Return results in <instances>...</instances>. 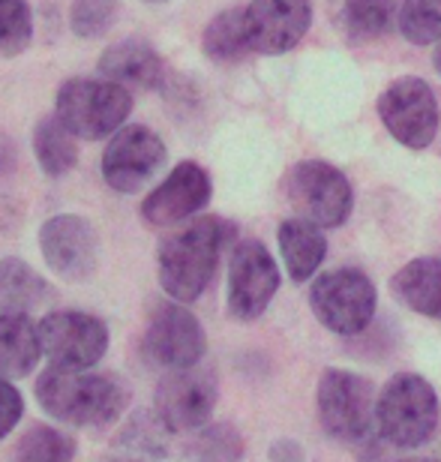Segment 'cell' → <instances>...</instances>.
<instances>
[{
    "mask_svg": "<svg viewBox=\"0 0 441 462\" xmlns=\"http://www.w3.org/2000/svg\"><path fill=\"white\" fill-rule=\"evenodd\" d=\"M234 226L223 217H198L169 231L156 249V273L171 300H198L216 273L219 255L232 244Z\"/></svg>",
    "mask_w": 441,
    "mask_h": 462,
    "instance_id": "obj_1",
    "label": "cell"
},
{
    "mask_svg": "<svg viewBox=\"0 0 441 462\" xmlns=\"http://www.w3.org/2000/svg\"><path fill=\"white\" fill-rule=\"evenodd\" d=\"M36 400L49 418L69 427H106L124 414L130 387L112 373L45 366L36 378Z\"/></svg>",
    "mask_w": 441,
    "mask_h": 462,
    "instance_id": "obj_2",
    "label": "cell"
},
{
    "mask_svg": "<svg viewBox=\"0 0 441 462\" xmlns=\"http://www.w3.org/2000/svg\"><path fill=\"white\" fill-rule=\"evenodd\" d=\"M441 409L433 384L424 375L400 373L375 400V430L393 448H420L438 427Z\"/></svg>",
    "mask_w": 441,
    "mask_h": 462,
    "instance_id": "obj_3",
    "label": "cell"
},
{
    "mask_svg": "<svg viewBox=\"0 0 441 462\" xmlns=\"http://www.w3.org/2000/svg\"><path fill=\"white\" fill-rule=\"evenodd\" d=\"M133 112V94L106 79H67L54 97L58 115L76 138L103 142L126 124Z\"/></svg>",
    "mask_w": 441,
    "mask_h": 462,
    "instance_id": "obj_4",
    "label": "cell"
},
{
    "mask_svg": "<svg viewBox=\"0 0 441 462\" xmlns=\"http://www.w3.org/2000/svg\"><path fill=\"white\" fill-rule=\"evenodd\" d=\"M375 303H379L375 285L357 267H336V271L321 273L309 289L312 316L327 330L343 337H354L370 328Z\"/></svg>",
    "mask_w": 441,
    "mask_h": 462,
    "instance_id": "obj_5",
    "label": "cell"
},
{
    "mask_svg": "<svg viewBox=\"0 0 441 462\" xmlns=\"http://www.w3.org/2000/svg\"><path fill=\"white\" fill-rule=\"evenodd\" d=\"M375 400L372 384L363 375L348 369H325L316 387L318 420L330 439L336 441H363L375 427Z\"/></svg>",
    "mask_w": 441,
    "mask_h": 462,
    "instance_id": "obj_6",
    "label": "cell"
},
{
    "mask_svg": "<svg viewBox=\"0 0 441 462\" xmlns=\"http://www.w3.org/2000/svg\"><path fill=\"white\" fill-rule=\"evenodd\" d=\"M286 192L298 217L318 228L343 226L354 208V192L348 178L336 165L321 160L294 165L286 180Z\"/></svg>",
    "mask_w": 441,
    "mask_h": 462,
    "instance_id": "obj_7",
    "label": "cell"
},
{
    "mask_svg": "<svg viewBox=\"0 0 441 462\" xmlns=\"http://www.w3.org/2000/svg\"><path fill=\"white\" fill-rule=\"evenodd\" d=\"M379 117L388 133L411 151H424L438 135V99L424 79L402 76L379 97Z\"/></svg>",
    "mask_w": 441,
    "mask_h": 462,
    "instance_id": "obj_8",
    "label": "cell"
},
{
    "mask_svg": "<svg viewBox=\"0 0 441 462\" xmlns=\"http://www.w3.org/2000/svg\"><path fill=\"white\" fill-rule=\"evenodd\" d=\"M42 351L54 366L90 369L108 348V328L99 316L81 310H54L40 321Z\"/></svg>",
    "mask_w": 441,
    "mask_h": 462,
    "instance_id": "obj_9",
    "label": "cell"
},
{
    "mask_svg": "<svg viewBox=\"0 0 441 462\" xmlns=\"http://www.w3.org/2000/svg\"><path fill=\"white\" fill-rule=\"evenodd\" d=\"M165 162V144L151 126H121L103 151V180L115 192L133 196L156 178Z\"/></svg>",
    "mask_w": 441,
    "mask_h": 462,
    "instance_id": "obj_10",
    "label": "cell"
},
{
    "mask_svg": "<svg viewBox=\"0 0 441 462\" xmlns=\"http://www.w3.org/2000/svg\"><path fill=\"white\" fill-rule=\"evenodd\" d=\"M207 337L201 321L180 303H156L144 330V351L156 366L189 369L205 357Z\"/></svg>",
    "mask_w": 441,
    "mask_h": 462,
    "instance_id": "obj_11",
    "label": "cell"
},
{
    "mask_svg": "<svg viewBox=\"0 0 441 462\" xmlns=\"http://www.w3.org/2000/svg\"><path fill=\"white\" fill-rule=\"evenodd\" d=\"M280 289V267L262 240H241L228 262V312L237 321L259 319Z\"/></svg>",
    "mask_w": 441,
    "mask_h": 462,
    "instance_id": "obj_12",
    "label": "cell"
},
{
    "mask_svg": "<svg viewBox=\"0 0 441 462\" xmlns=\"http://www.w3.org/2000/svg\"><path fill=\"white\" fill-rule=\"evenodd\" d=\"M40 249L45 264L67 282H85L99 267V235L94 223L78 214L45 219L40 228Z\"/></svg>",
    "mask_w": 441,
    "mask_h": 462,
    "instance_id": "obj_13",
    "label": "cell"
},
{
    "mask_svg": "<svg viewBox=\"0 0 441 462\" xmlns=\"http://www.w3.org/2000/svg\"><path fill=\"white\" fill-rule=\"evenodd\" d=\"M216 378L207 369H171L156 384V414L171 432L201 430L210 423V414L216 409Z\"/></svg>",
    "mask_w": 441,
    "mask_h": 462,
    "instance_id": "obj_14",
    "label": "cell"
},
{
    "mask_svg": "<svg viewBox=\"0 0 441 462\" xmlns=\"http://www.w3.org/2000/svg\"><path fill=\"white\" fill-rule=\"evenodd\" d=\"M210 174L198 162L174 165L171 174L142 201V217L147 226L169 228L196 217L210 201Z\"/></svg>",
    "mask_w": 441,
    "mask_h": 462,
    "instance_id": "obj_15",
    "label": "cell"
},
{
    "mask_svg": "<svg viewBox=\"0 0 441 462\" xmlns=\"http://www.w3.org/2000/svg\"><path fill=\"white\" fill-rule=\"evenodd\" d=\"M312 6L309 0H253L246 6L253 51L286 54L309 31Z\"/></svg>",
    "mask_w": 441,
    "mask_h": 462,
    "instance_id": "obj_16",
    "label": "cell"
},
{
    "mask_svg": "<svg viewBox=\"0 0 441 462\" xmlns=\"http://www.w3.org/2000/svg\"><path fill=\"white\" fill-rule=\"evenodd\" d=\"M99 76L133 90H156L165 79L162 58L144 40H121L99 54Z\"/></svg>",
    "mask_w": 441,
    "mask_h": 462,
    "instance_id": "obj_17",
    "label": "cell"
},
{
    "mask_svg": "<svg viewBox=\"0 0 441 462\" xmlns=\"http://www.w3.org/2000/svg\"><path fill=\"white\" fill-rule=\"evenodd\" d=\"M42 355L40 325H33L24 312H0V375H31Z\"/></svg>",
    "mask_w": 441,
    "mask_h": 462,
    "instance_id": "obj_18",
    "label": "cell"
},
{
    "mask_svg": "<svg viewBox=\"0 0 441 462\" xmlns=\"http://www.w3.org/2000/svg\"><path fill=\"white\" fill-rule=\"evenodd\" d=\"M390 289L402 307L427 319H441V258H415L400 267Z\"/></svg>",
    "mask_w": 441,
    "mask_h": 462,
    "instance_id": "obj_19",
    "label": "cell"
},
{
    "mask_svg": "<svg viewBox=\"0 0 441 462\" xmlns=\"http://www.w3.org/2000/svg\"><path fill=\"white\" fill-rule=\"evenodd\" d=\"M277 240H280V253H282V262H286V271L291 280L294 282L312 280L318 264L325 262V255H327V240L321 235V228L307 223V219L294 217L280 226Z\"/></svg>",
    "mask_w": 441,
    "mask_h": 462,
    "instance_id": "obj_20",
    "label": "cell"
},
{
    "mask_svg": "<svg viewBox=\"0 0 441 462\" xmlns=\"http://www.w3.org/2000/svg\"><path fill=\"white\" fill-rule=\"evenodd\" d=\"M54 300V289L15 255L0 258V312H31Z\"/></svg>",
    "mask_w": 441,
    "mask_h": 462,
    "instance_id": "obj_21",
    "label": "cell"
},
{
    "mask_svg": "<svg viewBox=\"0 0 441 462\" xmlns=\"http://www.w3.org/2000/svg\"><path fill=\"white\" fill-rule=\"evenodd\" d=\"M201 51L214 63H237L253 51L250 24H246V9H223L210 18V24L201 33Z\"/></svg>",
    "mask_w": 441,
    "mask_h": 462,
    "instance_id": "obj_22",
    "label": "cell"
},
{
    "mask_svg": "<svg viewBox=\"0 0 441 462\" xmlns=\"http://www.w3.org/2000/svg\"><path fill=\"white\" fill-rule=\"evenodd\" d=\"M33 156L42 174H49V178H63L76 169L78 142L58 115L42 117L33 126Z\"/></svg>",
    "mask_w": 441,
    "mask_h": 462,
    "instance_id": "obj_23",
    "label": "cell"
},
{
    "mask_svg": "<svg viewBox=\"0 0 441 462\" xmlns=\"http://www.w3.org/2000/svg\"><path fill=\"white\" fill-rule=\"evenodd\" d=\"M400 0H345L343 4V27L348 40L372 42L390 33L393 18H400Z\"/></svg>",
    "mask_w": 441,
    "mask_h": 462,
    "instance_id": "obj_24",
    "label": "cell"
},
{
    "mask_svg": "<svg viewBox=\"0 0 441 462\" xmlns=\"http://www.w3.org/2000/svg\"><path fill=\"white\" fill-rule=\"evenodd\" d=\"M76 441L54 427H31L18 439L13 462H72Z\"/></svg>",
    "mask_w": 441,
    "mask_h": 462,
    "instance_id": "obj_25",
    "label": "cell"
},
{
    "mask_svg": "<svg viewBox=\"0 0 441 462\" xmlns=\"http://www.w3.org/2000/svg\"><path fill=\"white\" fill-rule=\"evenodd\" d=\"M243 439L232 423H207L189 445L192 462H241Z\"/></svg>",
    "mask_w": 441,
    "mask_h": 462,
    "instance_id": "obj_26",
    "label": "cell"
},
{
    "mask_svg": "<svg viewBox=\"0 0 441 462\" xmlns=\"http://www.w3.org/2000/svg\"><path fill=\"white\" fill-rule=\"evenodd\" d=\"M33 40V13L27 0H0V58H18Z\"/></svg>",
    "mask_w": 441,
    "mask_h": 462,
    "instance_id": "obj_27",
    "label": "cell"
},
{
    "mask_svg": "<svg viewBox=\"0 0 441 462\" xmlns=\"http://www.w3.org/2000/svg\"><path fill=\"white\" fill-rule=\"evenodd\" d=\"M400 33L411 45H429L441 40V0H402Z\"/></svg>",
    "mask_w": 441,
    "mask_h": 462,
    "instance_id": "obj_28",
    "label": "cell"
},
{
    "mask_svg": "<svg viewBox=\"0 0 441 462\" xmlns=\"http://www.w3.org/2000/svg\"><path fill=\"white\" fill-rule=\"evenodd\" d=\"M169 427L160 420V414L151 411H139L135 418L126 423V430L121 432V445L126 454L133 457H160L165 454V436H169Z\"/></svg>",
    "mask_w": 441,
    "mask_h": 462,
    "instance_id": "obj_29",
    "label": "cell"
},
{
    "mask_svg": "<svg viewBox=\"0 0 441 462\" xmlns=\"http://www.w3.org/2000/svg\"><path fill=\"white\" fill-rule=\"evenodd\" d=\"M117 18V0H72L69 27L78 40H99L112 31Z\"/></svg>",
    "mask_w": 441,
    "mask_h": 462,
    "instance_id": "obj_30",
    "label": "cell"
},
{
    "mask_svg": "<svg viewBox=\"0 0 441 462\" xmlns=\"http://www.w3.org/2000/svg\"><path fill=\"white\" fill-rule=\"evenodd\" d=\"M22 414H24L22 393H18V387L6 375H0V439H6L15 430Z\"/></svg>",
    "mask_w": 441,
    "mask_h": 462,
    "instance_id": "obj_31",
    "label": "cell"
},
{
    "mask_svg": "<svg viewBox=\"0 0 441 462\" xmlns=\"http://www.w3.org/2000/svg\"><path fill=\"white\" fill-rule=\"evenodd\" d=\"M268 457L271 462H303V450L298 441H277Z\"/></svg>",
    "mask_w": 441,
    "mask_h": 462,
    "instance_id": "obj_32",
    "label": "cell"
},
{
    "mask_svg": "<svg viewBox=\"0 0 441 462\" xmlns=\"http://www.w3.org/2000/svg\"><path fill=\"white\" fill-rule=\"evenodd\" d=\"M103 462H142V459L133 454H124V457H106Z\"/></svg>",
    "mask_w": 441,
    "mask_h": 462,
    "instance_id": "obj_33",
    "label": "cell"
},
{
    "mask_svg": "<svg viewBox=\"0 0 441 462\" xmlns=\"http://www.w3.org/2000/svg\"><path fill=\"white\" fill-rule=\"evenodd\" d=\"M433 63H436V72L441 76V42L436 45V54H433Z\"/></svg>",
    "mask_w": 441,
    "mask_h": 462,
    "instance_id": "obj_34",
    "label": "cell"
},
{
    "mask_svg": "<svg viewBox=\"0 0 441 462\" xmlns=\"http://www.w3.org/2000/svg\"><path fill=\"white\" fill-rule=\"evenodd\" d=\"M400 462H441V459H429V457H409V459H400Z\"/></svg>",
    "mask_w": 441,
    "mask_h": 462,
    "instance_id": "obj_35",
    "label": "cell"
},
{
    "mask_svg": "<svg viewBox=\"0 0 441 462\" xmlns=\"http://www.w3.org/2000/svg\"><path fill=\"white\" fill-rule=\"evenodd\" d=\"M144 4H162V0H144Z\"/></svg>",
    "mask_w": 441,
    "mask_h": 462,
    "instance_id": "obj_36",
    "label": "cell"
}]
</instances>
